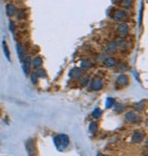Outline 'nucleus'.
<instances>
[{
    "label": "nucleus",
    "instance_id": "1",
    "mask_svg": "<svg viewBox=\"0 0 148 156\" xmlns=\"http://www.w3.org/2000/svg\"><path fill=\"white\" fill-rule=\"evenodd\" d=\"M69 137L65 134H59L55 138V145L59 150H63L69 145Z\"/></svg>",
    "mask_w": 148,
    "mask_h": 156
},
{
    "label": "nucleus",
    "instance_id": "2",
    "mask_svg": "<svg viewBox=\"0 0 148 156\" xmlns=\"http://www.w3.org/2000/svg\"><path fill=\"white\" fill-rule=\"evenodd\" d=\"M6 12H7V15L8 17H13L14 15H16L17 13V7L13 5V4L9 3L6 6Z\"/></svg>",
    "mask_w": 148,
    "mask_h": 156
},
{
    "label": "nucleus",
    "instance_id": "3",
    "mask_svg": "<svg viewBox=\"0 0 148 156\" xmlns=\"http://www.w3.org/2000/svg\"><path fill=\"white\" fill-rule=\"evenodd\" d=\"M30 64H31V60L29 57H27V58L24 60L23 61V70H24V72L26 73V74H29V70H30Z\"/></svg>",
    "mask_w": 148,
    "mask_h": 156
},
{
    "label": "nucleus",
    "instance_id": "4",
    "mask_svg": "<svg viewBox=\"0 0 148 156\" xmlns=\"http://www.w3.org/2000/svg\"><path fill=\"white\" fill-rule=\"evenodd\" d=\"M128 31H129V28H128V26L125 24V23H122V24H120L119 27H118V32H119L122 36L127 35Z\"/></svg>",
    "mask_w": 148,
    "mask_h": 156
},
{
    "label": "nucleus",
    "instance_id": "5",
    "mask_svg": "<svg viewBox=\"0 0 148 156\" xmlns=\"http://www.w3.org/2000/svg\"><path fill=\"white\" fill-rule=\"evenodd\" d=\"M126 17V14L123 10H116L114 12V16H113V18L117 21H120L122 19H123L124 17Z\"/></svg>",
    "mask_w": 148,
    "mask_h": 156
},
{
    "label": "nucleus",
    "instance_id": "6",
    "mask_svg": "<svg viewBox=\"0 0 148 156\" xmlns=\"http://www.w3.org/2000/svg\"><path fill=\"white\" fill-rule=\"evenodd\" d=\"M117 83L119 85H126L128 83V78L125 75H120L119 77L117 78Z\"/></svg>",
    "mask_w": 148,
    "mask_h": 156
},
{
    "label": "nucleus",
    "instance_id": "7",
    "mask_svg": "<svg viewBox=\"0 0 148 156\" xmlns=\"http://www.w3.org/2000/svg\"><path fill=\"white\" fill-rule=\"evenodd\" d=\"M103 87V83H101V81L99 80V79H96V80H93L92 84H91V88H92V90H100V89Z\"/></svg>",
    "mask_w": 148,
    "mask_h": 156
},
{
    "label": "nucleus",
    "instance_id": "8",
    "mask_svg": "<svg viewBox=\"0 0 148 156\" xmlns=\"http://www.w3.org/2000/svg\"><path fill=\"white\" fill-rule=\"evenodd\" d=\"M144 139V134L141 133V132H137V133H135L132 138V142L133 143H140L142 142V140Z\"/></svg>",
    "mask_w": 148,
    "mask_h": 156
},
{
    "label": "nucleus",
    "instance_id": "9",
    "mask_svg": "<svg viewBox=\"0 0 148 156\" xmlns=\"http://www.w3.org/2000/svg\"><path fill=\"white\" fill-rule=\"evenodd\" d=\"M125 118H126V120H129V121H135V120H136V114L132 111L128 112L126 115H125Z\"/></svg>",
    "mask_w": 148,
    "mask_h": 156
},
{
    "label": "nucleus",
    "instance_id": "10",
    "mask_svg": "<svg viewBox=\"0 0 148 156\" xmlns=\"http://www.w3.org/2000/svg\"><path fill=\"white\" fill-rule=\"evenodd\" d=\"M41 64H42V60H41L40 57H36V58L33 60V66L35 67V68H39V67H40Z\"/></svg>",
    "mask_w": 148,
    "mask_h": 156
},
{
    "label": "nucleus",
    "instance_id": "11",
    "mask_svg": "<svg viewBox=\"0 0 148 156\" xmlns=\"http://www.w3.org/2000/svg\"><path fill=\"white\" fill-rule=\"evenodd\" d=\"M81 70H79V69H73L72 70H71V76L73 77V78H79L80 76H81Z\"/></svg>",
    "mask_w": 148,
    "mask_h": 156
},
{
    "label": "nucleus",
    "instance_id": "12",
    "mask_svg": "<svg viewBox=\"0 0 148 156\" xmlns=\"http://www.w3.org/2000/svg\"><path fill=\"white\" fill-rule=\"evenodd\" d=\"M105 66L107 67H113V65L115 64V60L113 58H108L107 60H105Z\"/></svg>",
    "mask_w": 148,
    "mask_h": 156
},
{
    "label": "nucleus",
    "instance_id": "13",
    "mask_svg": "<svg viewBox=\"0 0 148 156\" xmlns=\"http://www.w3.org/2000/svg\"><path fill=\"white\" fill-rule=\"evenodd\" d=\"M36 75H37L38 77H43V78H45V77L47 76L46 71L43 69H38V70L36 71Z\"/></svg>",
    "mask_w": 148,
    "mask_h": 156
},
{
    "label": "nucleus",
    "instance_id": "14",
    "mask_svg": "<svg viewBox=\"0 0 148 156\" xmlns=\"http://www.w3.org/2000/svg\"><path fill=\"white\" fill-rule=\"evenodd\" d=\"M17 50H18V55H19V58H22L24 56H25V50H24L23 47L21 45H18L17 46Z\"/></svg>",
    "mask_w": 148,
    "mask_h": 156
},
{
    "label": "nucleus",
    "instance_id": "15",
    "mask_svg": "<svg viewBox=\"0 0 148 156\" xmlns=\"http://www.w3.org/2000/svg\"><path fill=\"white\" fill-rule=\"evenodd\" d=\"M113 104H114V100L113 98H108L107 100H106V107L111 108Z\"/></svg>",
    "mask_w": 148,
    "mask_h": 156
},
{
    "label": "nucleus",
    "instance_id": "16",
    "mask_svg": "<svg viewBox=\"0 0 148 156\" xmlns=\"http://www.w3.org/2000/svg\"><path fill=\"white\" fill-rule=\"evenodd\" d=\"M90 131H91V132H92V133H94L97 131V123H95V122L91 123V125H90Z\"/></svg>",
    "mask_w": 148,
    "mask_h": 156
},
{
    "label": "nucleus",
    "instance_id": "17",
    "mask_svg": "<svg viewBox=\"0 0 148 156\" xmlns=\"http://www.w3.org/2000/svg\"><path fill=\"white\" fill-rule=\"evenodd\" d=\"M101 111L100 109H95L94 111L92 112V116L94 118H99L100 116H101Z\"/></svg>",
    "mask_w": 148,
    "mask_h": 156
},
{
    "label": "nucleus",
    "instance_id": "18",
    "mask_svg": "<svg viewBox=\"0 0 148 156\" xmlns=\"http://www.w3.org/2000/svg\"><path fill=\"white\" fill-rule=\"evenodd\" d=\"M91 63L90 62L89 60H86V61H82V63H81V68H84L85 70H87L89 67H91Z\"/></svg>",
    "mask_w": 148,
    "mask_h": 156
},
{
    "label": "nucleus",
    "instance_id": "19",
    "mask_svg": "<svg viewBox=\"0 0 148 156\" xmlns=\"http://www.w3.org/2000/svg\"><path fill=\"white\" fill-rule=\"evenodd\" d=\"M132 3H133V0H123V5H124L125 7H131Z\"/></svg>",
    "mask_w": 148,
    "mask_h": 156
},
{
    "label": "nucleus",
    "instance_id": "20",
    "mask_svg": "<svg viewBox=\"0 0 148 156\" xmlns=\"http://www.w3.org/2000/svg\"><path fill=\"white\" fill-rule=\"evenodd\" d=\"M4 50H5L7 58H9V50H8V48H7V44H6V42H4Z\"/></svg>",
    "mask_w": 148,
    "mask_h": 156
},
{
    "label": "nucleus",
    "instance_id": "21",
    "mask_svg": "<svg viewBox=\"0 0 148 156\" xmlns=\"http://www.w3.org/2000/svg\"><path fill=\"white\" fill-rule=\"evenodd\" d=\"M37 78H38V76L36 75V73H35V74L32 75V81H33V82H37Z\"/></svg>",
    "mask_w": 148,
    "mask_h": 156
},
{
    "label": "nucleus",
    "instance_id": "22",
    "mask_svg": "<svg viewBox=\"0 0 148 156\" xmlns=\"http://www.w3.org/2000/svg\"><path fill=\"white\" fill-rule=\"evenodd\" d=\"M10 29L12 31L15 30V25H14V23H10Z\"/></svg>",
    "mask_w": 148,
    "mask_h": 156
},
{
    "label": "nucleus",
    "instance_id": "23",
    "mask_svg": "<svg viewBox=\"0 0 148 156\" xmlns=\"http://www.w3.org/2000/svg\"><path fill=\"white\" fill-rule=\"evenodd\" d=\"M115 1H116V2H122L123 0H115Z\"/></svg>",
    "mask_w": 148,
    "mask_h": 156
}]
</instances>
